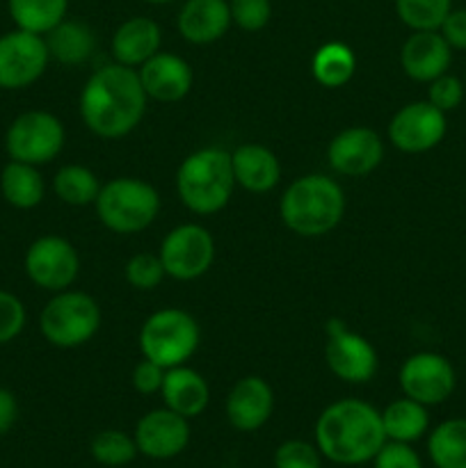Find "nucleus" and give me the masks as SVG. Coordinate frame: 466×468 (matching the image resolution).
I'll use <instances>...</instances> for the list:
<instances>
[{"mask_svg":"<svg viewBox=\"0 0 466 468\" xmlns=\"http://www.w3.org/2000/svg\"><path fill=\"white\" fill-rule=\"evenodd\" d=\"M274 468H323V455L313 443L288 439L274 451Z\"/></svg>","mask_w":466,"mask_h":468,"instance_id":"obj_34","label":"nucleus"},{"mask_svg":"<svg viewBox=\"0 0 466 468\" xmlns=\"http://www.w3.org/2000/svg\"><path fill=\"white\" fill-rule=\"evenodd\" d=\"M324 361L332 375L347 384H365L375 378L379 366L377 350L361 334L350 332L343 320H329Z\"/></svg>","mask_w":466,"mask_h":468,"instance_id":"obj_10","label":"nucleus"},{"mask_svg":"<svg viewBox=\"0 0 466 468\" xmlns=\"http://www.w3.org/2000/svg\"><path fill=\"white\" fill-rule=\"evenodd\" d=\"M452 48L439 30H418L402 44V71L418 82H432L450 67Z\"/></svg>","mask_w":466,"mask_h":468,"instance_id":"obj_19","label":"nucleus"},{"mask_svg":"<svg viewBox=\"0 0 466 468\" xmlns=\"http://www.w3.org/2000/svg\"><path fill=\"white\" fill-rule=\"evenodd\" d=\"M90 452L99 464L110 468L131 464L140 455L135 437L122 432V430H103V432L96 434L90 443Z\"/></svg>","mask_w":466,"mask_h":468,"instance_id":"obj_31","label":"nucleus"},{"mask_svg":"<svg viewBox=\"0 0 466 468\" xmlns=\"http://www.w3.org/2000/svg\"><path fill=\"white\" fill-rule=\"evenodd\" d=\"M53 190L59 201L69 206L94 204L101 192V183L91 169L82 165H64L53 178Z\"/></svg>","mask_w":466,"mask_h":468,"instance_id":"obj_30","label":"nucleus"},{"mask_svg":"<svg viewBox=\"0 0 466 468\" xmlns=\"http://www.w3.org/2000/svg\"><path fill=\"white\" fill-rule=\"evenodd\" d=\"M140 455L149 460H172L190 443V423L185 416L167 410H154L142 416L132 432Z\"/></svg>","mask_w":466,"mask_h":468,"instance_id":"obj_15","label":"nucleus"},{"mask_svg":"<svg viewBox=\"0 0 466 468\" xmlns=\"http://www.w3.org/2000/svg\"><path fill=\"white\" fill-rule=\"evenodd\" d=\"M199 324L183 309L155 311L140 329L142 356L167 370L190 361L199 347Z\"/></svg>","mask_w":466,"mask_h":468,"instance_id":"obj_6","label":"nucleus"},{"mask_svg":"<svg viewBox=\"0 0 466 468\" xmlns=\"http://www.w3.org/2000/svg\"><path fill=\"white\" fill-rule=\"evenodd\" d=\"M400 388L407 398L425 407L441 405L455 391V368L437 352H416L402 364Z\"/></svg>","mask_w":466,"mask_h":468,"instance_id":"obj_12","label":"nucleus"},{"mask_svg":"<svg viewBox=\"0 0 466 468\" xmlns=\"http://www.w3.org/2000/svg\"><path fill=\"white\" fill-rule=\"evenodd\" d=\"M80 259L76 247L59 236H41L27 247L26 272L32 283L50 292L67 291L78 277Z\"/></svg>","mask_w":466,"mask_h":468,"instance_id":"obj_13","label":"nucleus"},{"mask_svg":"<svg viewBox=\"0 0 466 468\" xmlns=\"http://www.w3.org/2000/svg\"><path fill=\"white\" fill-rule=\"evenodd\" d=\"M464 94L466 90L464 85H461L460 78L443 73V76L434 78V80L429 82L428 101L434 105V108L441 110V112H448V110H455L457 105L461 103Z\"/></svg>","mask_w":466,"mask_h":468,"instance_id":"obj_37","label":"nucleus"},{"mask_svg":"<svg viewBox=\"0 0 466 468\" xmlns=\"http://www.w3.org/2000/svg\"><path fill=\"white\" fill-rule=\"evenodd\" d=\"M231 468H236V466H231Z\"/></svg>","mask_w":466,"mask_h":468,"instance_id":"obj_44","label":"nucleus"},{"mask_svg":"<svg viewBox=\"0 0 466 468\" xmlns=\"http://www.w3.org/2000/svg\"><path fill=\"white\" fill-rule=\"evenodd\" d=\"M439 32H441L450 48L466 50V9H450Z\"/></svg>","mask_w":466,"mask_h":468,"instance_id":"obj_40","label":"nucleus"},{"mask_svg":"<svg viewBox=\"0 0 466 468\" xmlns=\"http://www.w3.org/2000/svg\"><path fill=\"white\" fill-rule=\"evenodd\" d=\"M311 71L313 78L327 90H338L347 85L356 71V55L352 48L341 41H329L315 50L311 59Z\"/></svg>","mask_w":466,"mask_h":468,"instance_id":"obj_27","label":"nucleus"},{"mask_svg":"<svg viewBox=\"0 0 466 468\" xmlns=\"http://www.w3.org/2000/svg\"><path fill=\"white\" fill-rule=\"evenodd\" d=\"M452 9V0H396L400 21L414 32L439 30Z\"/></svg>","mask_w":466,"mask_h":468,"instance_id":"obj_32","label":"nucleus"},{"mask_svg":"<svg viewBox=\"0 0 466 468\" xmlns=\"http://www.w3.org/2000/svg\"><path fill=\"white\" fill-rule=\"evenodd\" d=\"M274 411V391L259 375L238 379L227 396V419L240 432H256Z\"/></svg>","mask_w":466,"mask_h":468,"instance_id":"obj_17","label":"nucleus"},{"mask_svg":"<svg viewBox=\"0 0 466 468\" xmlns=\"http://www.w3.org/2000/svg\"><path fill=\"white\" fill-rule=\"evenodd\" d=\"M231 163L238 186L254 195L270 192L281 178V165H279L274 151L263 144H256V142L238 146L231 154Z\"/></svg>","mask_w":466,"mask_h":468,"instance_id":"obj_22","label":"nucleus"},{"mask_svg":"<svg viewBox=\"0 0 466 468\" xmlns=\"http://www.w3.org/2000/svg\"><path fill=\"white\" fill-rule=\"evenodd\" d=\"M382 425L384 434H387V441L414 443L429 428L428 407L407 396L400 398V400H393L382 411Z\"/></svg>","mask_w":466,"mask_h":468,"instance_id":"obj_25","label":"nucleus"},{"mask_svg":"<svg viewBox=\"0 0 466 468\" xmlns=\"http://www.w3.org/2000/svg\"><path fill=\"white\" fill-rule=\"evenodd\" d=\"M384 443L382 411L356 398L332 402L315 420V446L334 464H368Z\"/></svg>","mask_w":466,"mask_h":468,"instance_id":"obj_2","label":"nucleus"},{"mask_svg":"<svg viewBox=\"0 0 466 468\" xmlns=\"http://www.w3.org/2000/svg\"><path fill=\"white\" fill-rule=\"evenodd\" d=\"M163 44L160 26L149 16H132L123 21L112 35V58L123 67H142L154 58Z\"/></svg>","mask_w":466,"mask_h":468,"instance_id":"obj_21","label":"nucleus"},{"mask_svg":"<svg viewBox=\"0 0 466 468\" xmlns=\"http://www.w3.org/2000/svg\"><path fill=\"white\" fill-rule=\"evenodd\" d=\"M140 80L144 87L146 96L160 103H176V101L185 99L195 82V73L192 67L174 53H158L151 59H146L140 69Z\"/></svg>","mask_w":466,"mask_h":468,"instance_id":"obj_18","label":"nucleus"},{"mask_svg":"<svg viewBox=\"0 0 466 468\" xmlns=\"http://www.w3.org/2000/svg\"><path fill=\"white\" fill-rule=\"evenodd\" d=\"M18 419V402L14 398L12 391L7 388H0V437L7 434L14 428Z\"/></svg>","mask_w":466,"mask_h":468,"instance_id":"obj_41","label":"nucleus"},{"mask_svg":"<svg viewBox=\"0 0 466 468\" xmlns=\"http://www.w3.org/2000/svg\"><path fill=\"white\" fill-rule=\"evenodd\" d=\"M123 274H126V282L137 291H154L167 277L160 256L151 254V251H140V254L131 256Z\"/></svg>","mask_w":466,"mask_h":468,"instance_id":"obj_33","label":"nucleus"},{"mask_svg":"<svg viewBox=\"0 0 466 468\" xmlns=\"http://www.w3.org/2000/svg\"><path fill=\"white\" fill-rule=\"evenodd\" d=\"M464 90H466V82H464Z\"/></svg>","mask_w":466,"mask_h":468,"instance_id":"obj_43","label":"nucleus"},{"mask_svg":"<svg viewBox=\"0 0 466 468\" xmlns=\"http://www.w3.org/2000/svg\"><path fill=\"white\" fill-rule=\"evenodd\" d=\"M446 135V112L429 101H414L397 110L388 122V142L405 154H425Z\"/></svg>","mask_w":466,"mask_h":468,"instance_id":"obj_14","label":"nucleus"},{"mask_svg":"<svg viewBox=\"0 0 466 468\" xmlns=\"http://www.w3.org/2000/svg\"><path fill=\"white\" fill-rule=\"evenodd\" d=\"M146 96L140 73L132 67L114 62L101 67L82 85L80 108L82 123L94 135L119 140L142 123L146 112Z\"/></svg>","mask_w":466,"mask_h":468,"instance_id":"obj_1","label":"nucleus"},{"mask_svg":"<svg viewBox=\"0 0 466 468\" xmlns=\"http://www.w3.org/2000/svg\"><path fill=\"white\" fill-rule=\"evenodd\" d=\"M26 327V306L16 295L0 291V346L14 341Z\"/></svg>","mask_w":466,"mask_h":468,"instance_id":"obj_36","label":"nucleus"},{"mask_svg":"<svg viewBox=\"0 0 466 468\" xmlns=\"http://www.w3.org/2000/svg\"><path fill=\"white\" fill-rule=\"evenodd\" d=\"M373 468H423V462L411 443L387 441L375 455Z\"/></svg>","mask_w":466,"mask_h":468,"instance_id":"obj_38","label":"nucleus"},{"mask_svg":"<svg viewBox=\"0 0 466 468\" xmlns=\"http://www.w3.org/2000/svg\"><path fill=\"white\" fill-rule=\"evenodd\" d=\"M160 396H163V402L167 410L176 411V414L185 416L190 420L206 411L210 400V388L208 382L196 370L187 368L183 364L176 366V368H169L164 373Z\"/></svg>","mask_w":466,"mask_h":468,"instance_id":"obj_23","label":"nucleus"},{"mask_svg":"<svg viewBox=\"0 0 466 468\" xmlns=\"http://www.w3.org/2000/svg\"><path fill=\"white\" fill-rule=\"evenodd\" d=\"M101 224L112 233L132 236L154 224L160 213V197L154 186L135 176H117L101 186L94 201Z\"/></svg>","mask_w":466,"mask_h":468,"instance_id":"obj_5","label":"nucleus"},{"mask_svg":"<svg viewBox=\"0 0 466 468\" xmlns=\"http://www.w3.org/2000/svg\"><path fill=\"white\" fill-rule=\"evenodd\" d=\"M69 0H9V14L18 30L44 37L67 18Z\"/></svg>","mask_w":466,"mask_h":468,"instance_id":"obj_29","label":"nucleus"},{"mask_svg":"<svg viewBox=\"0 0 466 468\" xmlns=\"http://www.w3.org/2000/svg\"><path fill=\"white\" fill-rule=\"evenodd\" d=\"M428 452L437 468H466V419L439 423L428 439Z\"/></svg>","mask_w":466,"mask_h":468,"instance_id":"obj_28","label":"nucleus"},{"mask_svg":"<svg viewBox=\"0 0 466 468\" xmlns=\"http://www.w3.org/2000/svg\"><path fill=\"white\" fill-rule=\"evenodd\" d=\"M281 222L302 238H318L334 231L345 215V192L324 174L295 178L279 201Z\"/></svg>","mask_w":466,"mask_h":468,"instance_id":"obj_3","label":"nucleus"},{"mask_svg":"<svg viewBox=\"0 0 466 468\" xmlns=\"http://www.w3.org/2000/svg\"><path fill=\"white\" fill-rule=\"evenodd\" d=\"M164 274L178 282L204 277L215 261V240L201 224H181L164 236L160 245Z\"/></svg>","mask_w":466,"mask_h":468,"instance_id":"obj_9","label":"nucleus"},{"mask_svg":"<svg viewBox=\"0 0 466 468\" xmlns=\"http://www.w3.org/2000/svg\"><path fill=\"white\" fill-rule=\"evenodd\" d=\"M382 158V137L365 126L345 128L327 146L329 167L341 176H365L379 167Z\"/></svg>","mask_w":466,"mask_h":468,"instance_id":"obj_16","label":"nucleus"},{"mask_svg":"<svg viewBox=\"0 0 466 468\" xmlns=\"http://www.w3.org/2000/svg\"><path fill=\"white\" fill-rule=\"evenodd\" d=\"M0 190L7 204L14 208H35L44 199V178L35 165L12 160L0 174Z\"/></svg>","mask_w":466,"mask_h":468,"instance_id":"obj_26","label":"nucleus"},{"mask_svg":"<svg viewBox=\"0 0 466 468\" xmlns=\"http://www.w3.org/2000/svg\"><path fill=\"white\" fill-rule=\"evenodd\" d=\"M236 187L231 154L219 146L195 151L176 172V190L187 210L215 215L228 204Z\"/></svg>","mask_w":466,"mask_h":468,"instance_id":"obj_4","label":"nucleus"},{"mask_svg":"<svg viewBox=\"0 0 466 468\" xmlns=\"http://www.w3.org/2000/svg\"><path fill=\"white\" fill-rule=\"evenodd\" d=\"M231 21L245 32L263 30L272 16V5L270 0H231Z\"/></svg>","mask_w":466,"mask_h":468,"instance_id":"obj_35","label":"nucleus"},{"mask_svg":"<svg viewBox=\"0 0 466 468\" xmlns=\"http://www.w3.org/2000/svg\"><path fill=\"white\" fill-rule=\"evenodd\" d=\"M46 46H48L50 58L58 59L67 67L85 64L96 50V35L87 23L64 18L62 23L46 32Z\"/></svg>","mask_w":466,"mask_h":468,"instance_id":"obj_24","label":"nucleus"},{"mask_svg":"<svg viewBox=\"0 0 466 468\" xmlns=\"http://www.w3.org/2000/svg\"><path fill=\"white\" fill-rule=\"evenodd\" d=\"M101 306L82 291H59L44 306L39 329L46 341L62 350L80 347L96 336L101 327Z\"/></svg>","mask_w":466,"mask_h":468,"instance_id":"obj_7","label":"nucleus"},{"mask_svg":"<svg viewBox=\"0 0 466 468\" xmlns=\"http://www.w3.org/2000/svg\"><path fill=\"white\" fill-rule=\"evenodd\" d=\"M48 46L41 35L14 30L0 37V87L23 90L39 80L48 67Z\"/></svg>","mask_w":466,"mask_h":468,"instance_id":"obj_11","label":"nucleus"},{"mask_svg":"<svg viewBox=\"0 0 466 468\" xmlns=\"http://www.w3.org/2000/svg\"><path fill=\"white\" fill-rule=\"evenodd\" d=\"M164 373L167 368L158 366L151 359H142L140 364L132 368V388L142 396H154V393H160L164 382Z\"/></svg>","mask_w":466,"mask_h":468,"instance_id":"obj_39","label":"nucleus"},{"mask_svg":"<svg viewBox=\"0 0 466 468\" xmlns=\"http://www.w3.org/2000/svg\"><path fill=\"white\" fill-rule=\"evenodd\" d=\"M146 3H151V5H167V3H174V0H146Z\"/></svg>","mask_w":466,"mask_h":468,"instance_id":"obj_42","label":"nucleus"},{"mask_svg":"<svg viewBox=\"0 0 466 468\" xmlns=\"http://www.w3.org/2000/svg\"><path fill=\"white\" fill-rule=\"evenodd\" d=\"M231 9L227 0H187L178 12V32L190 44H213L231 27Z\"/></svg>","mask_w":466,"mask_h":468,"instance_id":"obj_20","label":"nucleus"},{"mask_svg":"<svg viewBox=\"0 0 466 468\" xmlns=\"http://www.w3.org/2000/svg\"><path fill=\"white\" fill-rule=\"evenodd\" d=\"M64 140H67V133L55 114L30 110L14 119L5 137V146L12 160L37 167V165H46L58 158L59 151L64 149Z\"/></svg>","mask_w":466,"mask_h":468,"instance_id":"obj_8","label":"nucleus"}]
</instances>
